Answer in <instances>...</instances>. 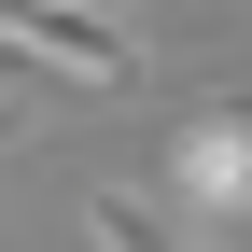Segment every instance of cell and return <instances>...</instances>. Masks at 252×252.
Returning a JSON list of instances; mask_svg holds the SVG:
<instances>
[{
  "mask_svg": "<svg viewBox=\"0 0 252 252\" xmlns=\"http://www.w3.org/2000/svg\"><path fill=\"white\" fill-rule=\"evenodd\" d=\"M168 196L196 210L210 238L252 224V84H238V98H196V112L168 126Z\"/></svg>",
  "mask_w": 252,
  "mask_h": 252,
  "instance_id": "cell-1",
  "label": "cell"
},
{
  "mask_svg": "<svg viewBox=\"0 0 252 252\" xmlns=\"http://www.w3.org/2000/svg\"><path fill=\"white\" fill-rule=\"evenodd\" d=\"M84 238H98V252H224V238H182L168 210L126 196V182H98V196H84Z\"/></svg>",
  "mask_w": 252,
  "mask_h": 252,
  "instance_id": "cell-2",
  "label": "cell"
}]
</instances>
